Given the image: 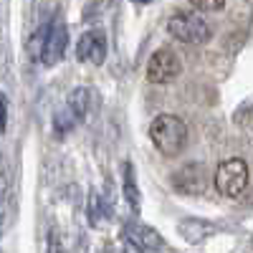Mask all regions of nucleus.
<instances>
[{"instance_id":"obj_1","label":"nucleus","mask_w":253,"mask_h":253,"mask_svg":"<svg viewBox=\"0 0 253 253\" xmlns=\"http://www.w3.org/2000/svg\"><path fill=\"white\" fill-rule=\"evenodd\" d=\"M150 139L157 147V152L165 157H175L187 144V126L175 114H160L150 124Z\"/></svg>"},{"instance_id":"obj_2","label":"nucleus","mask_w":253,"mask_h":253,"mask_svg":"<svg viewBox=\"0 0 253 253\" xmlns=\"http://www.w3.org/2000/svg\"><path fill=\"white\" fill-rule=\"evenodd\" d=\"M167 33L177 41H182V43H190V46L208 43V41L213 38L210 23L198 13H175L167 20Z\"/></svg>"},{"instance_id":"obj_3","label":"nucleus","mask_w":253,"mask_h":253,"mask_svg":"<svg viewBox=\"0 0 253 253\" xmlns=\"http://www.w3.org/2000/svg\"><path fill=\"white\" fill-rule=\"evenodd\" d=\"M215 187L225 198H238L248 187V165L238 157L220 162L215 170Z\"/></svg>"},{"instance_id":"obj_4","label":"nucleus","mask_w":253,"mask_h":253,"mask_svg":"<svg viewBox=\"0 0 253 253\" xmlns=\"http://www.w3.org/2000/svg\"><path fill=\"white\" fill-rule=\"evenodd\" d=\"M124 248L137 251V253H152V251H165V241L160 230L144 225V223H126L124 225Z\"/></svg>"},{"instance_id":"obj_5","label":"nucleus","mask_w":253,"mask_h":253,"mask_svg":"<svg viewBox=\"0 0 253 253\" xmlns=\"http://www.w3.org/2000/svg\"><path fill=\"white\" fill-rule=\"evenodd\" d=\"M182 74V61L170 48H160L147 61V79L152 84H170Z\"/></svg>"},{"instance_id":"obj_6","label":"nucleus","mask_w":253,"mask_h":253,"mask_svg":"<svg viewBox=\"0 0 253 253\" xmlns=\"http://www.w3.org/2000/svg\"><path fill=\"white\" fill-rule=\"evenodd\" d=\"M66 46H69V31L63 23H51L48 28V36L43 41V46H41V63L43 66H56V63L63 58L66 53Z\"/></svg>"},{"instance_id":"obj_7","label":"nucleus","mask_w":253,"mask_h":253,"mask_svg":"<svg viewBox=\"0 0 253 253\" xmlns=\"http://www.w3.org/2000/svg\"><path fill=\"white\" fill-rule=\"evenodd\" d=\"M76 58L79 61H89L94 66H101L104 58H107V36L104 31H86L79 43H76Z\"/></svg>"},{"instance_id":"obj_8","label":"nucleus","mask_w":253,"mask_h":253,"mask_svg":"<svg viewBox=\"0 0 253 253\" xmlns=\"http://www.w3.org/2000/svg\"><path fill=\"white\" fill-rule=\"evenodd\" d=\"M172 185L180 195H203L205 193V167L200 162H190L175 172Z\"/></svg>"},{"instance_id":"obj_9","label":"nucleus","mask_w":253,"mask_h":253,"mask_svg":"<svg viewBox=\"0 0 253 253\" xmlns=\"http://www.w3.org/2000/svg\"><path fill=\"white\" fill-rule=\"evenodd\" d=\"M177 233L187 241V243H203L205 238H210L215 233V225L210 220H203V218H182L177 223Z\"/></svg>"},{"instance_id":"obj_10","label":"nucleus","mask_w":253,"mask_h":253,"mask_svg":"<svg viewBox=\"0 0 253 253\" xmlns=\"http://www.w3.org/2000/svg\"><path fill=\"white\" fill-rule=\"evenodd\" d=\"M66 107L74 112V117H76L79 122H81V119H86L89 107H91V89H86V86H76V89L69 94Z\"/></svg>"},{"instance_id":"obj_11","label":"nucleus","mask_w":253,"mask_h":253,"mask_svg":"<svg viewBox=\"0 0 253 253\" xmlns=\"http://www.w3.org/2000/svg\"><path fill=\"white\" fill-rule=\"evenodd\" d=\"M86 215H89V225L99 228L104 220H107V205H104V198L96 187H91L89 193V205H86Z\"/></svg>"},{"instance_id":"obj_12","label":"nucleus","mask_w":253,"mask_h":253,"mask_svg":"<svg viewBox=\"0 0 253 253\" xmlns=\"http://www.w3.org/2000/svg\"><path fill=\"white\" fill-rule=\"evenodd\" d=\"M124 198H126V203H129L132 210H139V187L134 182V172H132L129 162L124 165Z\"/></svg>"},{"instance_id":"obj_13","label":"nucleus","mask_w":253,"mask_h":253,"mask_svg":"<svg viewBox=\"0 0 253 253\" xmlns=\"http://www.w3.org/2000/svg\"><path fill=\"white\" fill-rule=\"evenodd\" d=\"M76 117H74V112L66 107V109H63V112H58L56 117H53V132L58 134V137H63V134H69L71 129H74V126H76Z\"/></svg>"},{"instance_id":"obj_14","label":"nucleus","mask_w":253,"mask_h":253,"mask_svg":"<svg viewBox=\"0 0 253 253\" xmlns=\"http://www.w3.org/2000/svg\"><path fill=\"white\" fill-rule=\"evenodd\" d=\"M198 10H205V13H215V10H223L225 0H190Z\"/></svg>"},{"instance_id":"obj_15","label":"nucleus","mask_w":253,"mask_h":253,"mask_svg":"<svg viewBox=\"0 0 253 253\" xmlns=\"http://www.w3.org/2000/svg\"><path fill=\"white\" fill-rule=\"evenodd\" d=\"M48 28H51V23H43L38 31H36V36L31 38V48L36 46L38 48V53H41V46H43V41H46V36H48Z\"/></svg>"},{"instance_id":"obj_16","label":"nucleus","mask_w":253,"mask_h":253,"mask_svg":"<svg viewBox=\"0 0 253 253\" xmlns=\"http://www.w3.org/2000/svg\"><path fill=\"white\" fill-rule=\"evenodd\" d=\"M8 126V99L0 96V132H5Z\"/></svg>"},{"instance_id":"obj_17","label":"nucleus","mask_w":253,"mask_h":253,"mask_svg":"<svg viewBox=\"0 0 253 253\" xmlns=\"http://www.w3.org/2000/svg\"><path fill=\"white\" fill-rule=\"evenodd\" d=\"M3 175H8V167H5V160H3V155H0V177Z\"/></svg>"},{"instance_id":"obj_18","label":"nucleus","mask_w":253,"mask_h":253,"mask_svg":"<svg viewBox=\"0 0 253 253\" xmlns=\"http://www.w3.org/2000/svg\"><path fill=\"white\" fill-rule=\"evenodd\" d=\"M3 220H5V208H3V200H0V228H3Z\"/></svg>"},{"instance_id":"obj_19","label":"nucleus","mask_w":253,"mask_h":253,"mask_svg":"<svg viewBox=\"0 0 253 253\" xmlns=\"http://www.w3.org/2000/svg\"><path fill=\"white\" fill-rule=\"evenodd\" d=\"M134 3H150V0H134Z\"/></svg>"}]
</instances>
